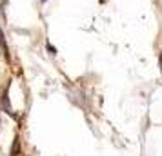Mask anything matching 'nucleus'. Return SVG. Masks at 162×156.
I'll use <instances>...</instances> for the list:
<instances>
[{
	"label": "nucleus",
	"instance_id": "f257e3e1",
	"mask_svg": "<svg viewBox=\"0 0 162 156\" xmlns=\"http://www.w3.org/2000/svg\"><path fill=\"white\" fill-rule=\"evenodd\" d=\"M160 71H162V56H160Z\"/></svg>",
	"mask_w": 162,
	"mask_h": 156
}]
</instances>
